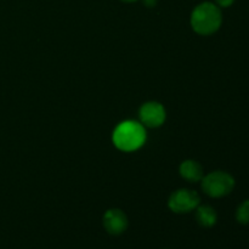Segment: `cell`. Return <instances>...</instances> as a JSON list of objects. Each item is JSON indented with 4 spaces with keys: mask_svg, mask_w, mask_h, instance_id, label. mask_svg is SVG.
Wrapping results in <instances>:
<instances>
[{
    "mask_svg": "<svg viewBox=\"0 0 249 249\" xmlns=\"http://www.w3.org/2000/svg\"><path fill=\"white\" fill-rule=\"evenodd\" d=\"M122 1H124V2H134V1H136V0H122Z\"/></svg>",
    "mask_w": 249,
    "mask_h": 249,
    "instance_id": "12",
    "label": "cell"
},
{
    "mask_svg": "<svg viewBox=\"0 0 249 249\" xmlns=\"http://www.w3.org/2000/svg\"><path fill=\"white\" fill-rule=\"evenodd\" d=\"M146 130L140 123L126 121L119 124L113 133V143L117 148L125 152L135 151L143 145Z\"/></svg>",
    "mask_w": 249,
    "mask_h": 249,
    "instance_id": "2",
    "label": "cell"
},
{
    "mask_svg": "<svg viewBox=\"0 0 249 249\" xmlns=\"http://www.w3.org/2000/svg\"><path fill=\"white\" fill-rule=\"evenodd\" d=\"M236 219L240 224L247 225L249 224V199L242 202L236 212Z\"/></svg>",
    "mask_w": 249,
    "mask_h": 249,
    "instance_id": "9",
    "label": "cell"
},
{
    "mask_svg": "<svg viewBox=\"0 0 249 249\" xmlns=\"http://www.w3.org/2000/svg\"><path fill=\"white\" fill-rule=\"evenodd\" d=\"M235 187V179L226 172H213L202 178V189L208 196L219 198L230 194Z\"/></svg>",
    "mask_w": 249,
    "mask_h": 249,
    "instance_id": "3",
    "label": "cell"
},
{
    "mask_svg": "<svg viewBox=\"0 0 249 249\" xmlns=\"http://www.w3.org/2000/svg\"><path fill=\"white\" fill-rule=\"evenodd\" d=\"M168 206L174 213H189L199 206V196L191 190H178L170 196Z\"/></svg>",
    "mask_w": 249,
    "mask_h": 249,
    "instance_id": "4",
    "label": "cell"
},
{
    "mask_svg": "<svg viewBox=\"0 0 249 249\" xmlns=\"http://www.w3.org/2000/svg\"><path fill=\"white\" fill-rule=\"evenodd\" d=\"M219 7H229L235 2V0H215Z\"/></svg>",
    "mask_w": 249,
    "mask_h": 249,
    "instance_id": "10",
    "label": "cell"
},
{
    "mask_svg": "<svg viewBox=\"0 0 249 249\" xmlns=\"http://www.w3.org/2000/svg\"><path fill=\"white\" fill-rule=\"evenodd\" d=\"M180 175L187 181L197 182L203 178V168L196 160H185L180 165Z\"/></svg>",
    "mask_w": 249,
    "mask_h": 249,
    "instance_id": "7",
    "label": "cell"
},
{
    "mask_svg": "<svg viewBox=\"0 0 249 249\" xmlns=\"http://www.w3.org/2000/svg\"><path fill=\"white\" fill-rule=\"evenodd\" d=\"M196 219L199 225L203 226V228H212V226L215 225L216 220H218V215H216V212L212 207L198 206L197 207Z\"/></svg>",
    "mask_w": 249,
    "mask_h": 249,
    "instance_id": "8",
    "label": "cell"
},
{
    "mask_svg": "<svg viewBox=\"0 0 249 249\" xmlns=\"http://www.w3.org/2000/svg\"><path fill=\"white\" fill-rule=\"evenodd\" d=\"M223 22L220 7L213 2H202L195 7L191 15V26L201 36L213 34L220 28Z\"/></svg>",
    "mask_w": 249,
    "mask_h": 249,
    "instance_id": "1",
    "label": "cell"
},
{
    "mask_svg": "<svg viewBox=\"0 0 249 249\" xmlns=\"http://www.w3.org/2000/svg\"><path fill=\"white\" fill-rule=\"evenodd\" d=\"M139 114H140L141 122L151 128L162 125L165 121V109L158 102L152 101L142 105Z\"/></svg>",
    "mask_w": 249,
    "mask_h": 249,
    "instance_id": "5",
    "label": "cell"
},
{
    "mask_svg": "<svg viewBox=\"0 0 249 249\" xmlns=\"http://www.w3.org/2000/svg\"><path fill=\"white\" fill-rule=\"evenodd\" d=\"M104 226L111 235H121L128 228V219L119 209H111L104 215Z\"/></svg>",
    "mask_w": 249,
    "mask_h": 249,
    "instance_id": "6",
    "label": "cell"
},
{
    "mask_svg": "<svg viewBox=\"0 0 249 249\" xmlns=\"http://www.w3.org/2000/svg\"><path fill=\"white\" fill-rule=\"evenodd\" d=\"M142 2L147 7H155L157 5V0H142Z\"/></svg>",
    "mask_w": 249,
    "mask_h": 249,
    "instance_id": "11",
    "label": "cell"
}]
</instances>
